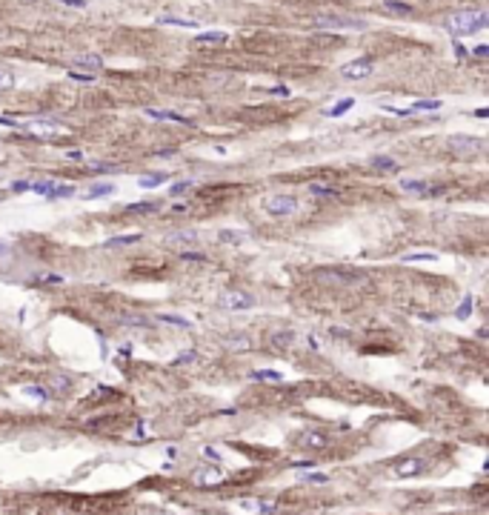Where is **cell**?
Returning a JSON list of instances; mask_svg holds the SVG:
<instances>
[{
    "mask_svg": "<svg viewBox=\"0 0 489 515\" xmlns=\"http://www.w3.org/2000/svg\"><path fill=\"white\" fill-rule=\"evenodd\" d=\"M0 126H11V129H20V123H17V120H11V117H0Z\"/></svg>",
    "mask_w": 489,
    "mask_h": 515,
    "instance_id": "bcb514c9",
    "label": "cell"
},
{
    "mask_svg": "<svg viewBox=\"0 0 489 515\" xmlns=\"http://www.w3.org/2000/svg\"><path fill=\"white\" fill-rule=\"evenodd\" d=\"M195 481H197L200 487H215L217 481H223V472H220V469H217L215 464H212L209 469H200V472L195 475Z\"/></svg>",
    "mask_w": 489,
    "mask_h": 515,
    "instance_id": "7c38bea8",
    "label": "cell"
},
{
    "mask_svg": "<svg viewBox=\"0 0 489 515\" xmlns=\"http://www.w3.org/2000/svg\"><path fill=\"white\" fill-rule=\"evenodd\" d=\"M255 304H258L255 295L240 292V289H229V292H223V295L217 298V307L226 309V312H246V309H252Z\"/></svg>",
    "mask_w": 489,
    "mask_h": 515,
    "instance_id": "277c9868",
    "label": "cell"
},
{
    "mask_svg": "<svg viewBox=\"0 0 489 515\" xmlns=\"http://www.w3.org/2000/svg\"><path fill=\"white\" fill-rule=\"evenodd\" d=\"M26 395H34V398H40V401L52 398V395H49V389H46V387H26Z\"/></svg>",
    "mask_w": 489,
    "mask_h": 515,
    "instance_id": "74e56055",
    "label": "cell"
},
{
    "mask_svg": "<svg viewBox=\"0 0 489 515\" xmlns=\"http://www.w3.org/2000/svg\"><path fill=\"white\" fill-rule=\"evenodd\" d=\"M75 69H103V57L100 55H80L75 60Z\"/></svg>",
    "mask_w": 489,
    "mask_h": 515,
    "instance_id": "e0dca14e",
    "label": "cell"
},
{
    "mask_svg": "<svg viewBox=\"0 0 489 515\" xmlns=\"http://www.w3.org/2000/svg\"><path fill=\"white\" fill-rule=\"evenodd\" d=\"M192 189V181H178L169 186V198H181V195H186Z\"/></svg>",
    "mask_w": 489,
    "mask_h": 515,
    "instance_id": "f546056e",
    "label": "cell"
},
{
    "mask_svg": "<svg viewBox=\"0 0 489 515\" xmlns=\"http://www.w3.org/2000/svg\"><path fill=\"white\" fill-rule=\"evenodd\" d=\"M66 158H69V160H83V152H80V149H69Z\"/></svg>",
    "mask_w": 489,
    "mask_h": 515,
    "instance_id": "ee69618b",
    "label": "cell"
},
{
    "mask_svg": "<svg viewBox=\"0 0 489 515\" xmlns=\"http://www.w3.org/2000/svg\"><path fill=\"white\" fill-rule=\"evenodd\" d=\"M403 261L412 263V261H438V255L435 252H409V255H403Z\"/></svg>",
    "mask_w": 489,
    "mask_h": 515,
    "instance_id": "836d02e7",
    "label": "cell"
},
{
    "mask_svg": "<svg viewBox=\"0 0 489 515\" xmlns=\"http://www.w3.org/2000/svg\"><path fill=\"white\" fill-rule=\"evenodd\" d=\"M469 315H472V298L467 295L464 301H461V307L455 309V318H458V320H467Z\"/></svg>",
    "mask_w": 489,
    "mask_h": 515,
    "instance_id": "1f68e13d",
    "label": "cell"
},
{
    "mask_svg": "<svg viewBox=\"0 0 489 515\" xmlns=\"http://www.w3.org/2000/svg\"><path fill=\"white\" fill-rule=\"evenodd\" d=\"M29 189H32V192H37V195H49L52 189H55V183H52V181H37V183H32Z\"/></svg>",
    "mask_w": 489,
    "mask_h": 515,
    "instance_id": "e575fe53",
    "label": "cell"
},
{
    "mask_svg": "<svg viewBox=\"0 0 489 515\" xmlns=\"http://www.w3.org/2000/svg\"><path fill=\"white\" fill-rule=\"evenodd\" d=\"M160 323H169V326H178V329H189L192 323L186 318H181V315H169V312H163V315H158Z\"/></svg>",
    "mask_w": 489,
    "mask_h": 515,
    "instance_id": "603a6c76",
    "label": "cell"
},
{
    "mask_svg": "<svg viewBox=\"0 0 489 515\" xmlns=\"http://www.w3.org/2000/svg\"><path fill=\"white\" fill-rule=\"evenodd\" d=\"M423 458H403V461H398L395 467H392V475H398V478H415V475H421L423 472Z\"/></svg>",
    "mask_w": 489,
    "mask_h": 515,
    "instance_id": "8992f818",
    "label": "cell"
},
{
    "mask_svg": "<svg viewBox=\"0 0 489 515\" xmlns=\"http://www.w3.org/2000/svg\"><path fill=\"white\" fill-rule=\"evenodd\" d=\"M57 389H69V378H55V392Z\"/></svg>",
    "mask_w": 489,
    "mask_h": 515,
    "instance_id": "f6af8a7d",
    "label": "cell"
},
{
    "mask_svg": "<svg viewBox=\"0 0 489 515\" xmlns=\"http://www.w3.org/2000/svg\"><path fill=\"white\" fill-rule=\"evenodd\" d=\"M309 195H315V198H338V189L335 186H326V183H309Z\"/></svg>",
    "mask_w": 489,
    "mask_h": 515,
    "instance_id": "ac0fdd59",
    "label": "cell"
},
{
    "mask_svg": "<svg viewBox=\"0 0 489 515\" xmlns=\"http://www.w3.org/2000/svg\"><path fill=\"white\" fill-rule=\"evenodd\" d=\"M69 78L80 80V83H95V75H89V72H78V69H69Z\"/></svg>",
    "mask_w": 489,
    "mask_h": 515,
    "instance_id": "d590c367",
    "label": "cell"
},
{
    "mask_svg": "<svg viewBox=\"0 0 489 515\" xmlns=\"http://www.w3.org/2000/svg\"><path fill=\"white\" fill-rule=\"evenodd\" d=\"M269 343H272L275 349H286V346L292 343V332H278V335H272Z\"/></svg>",
    "mask_w": 489,
    "mask_h": 515,
    "instance_id": "f1b7e54d",
    "label": "cell"
},
{
    "mask_svg": "<svg viewBox=\"0 0 489 515\" xmlns=\"http://www.w3.org/2000/svg\"><path fill=\"white\" fill-rule=\"evenodd\" d=\"M57 3H63V6H72V9H83V6H86V0H57Z\"/></svg>",
    "mask_w": 489,
    "mask_h": 515,
    "instance_id": "b9f144b4",
    "label": "cell"
},
{
    "mask_svg": "<svg viewBox=\"0 0 489 515\" xmlns=\"http://www.w3.org/2000/svg\"><path fill=\"white\" fill-rule=\"evenodd\" d=\"M160 183H166V175H143V178L137 181V186H140V189H155V186H160Z\"/></svg>",
    "mask_w": 489,
    "mask_h": 515,
    "instance_id": "cb8c5ba5",
    "label": "cell"
},
{
    "mask_svg": "<svg viewBox=\"0 0 489 515\" xmlns=\"http://www.w3.org/2000/svg\"><path fill=\"white\" fill-rule=\"evenodd\" d=\"M158 201H143V204H129V212H158Z\"/></svg>",
    "mask_w": 489,
    "mask_h": 515,
    "instance_id": "4dcf8cb0",
    "label": "cell"
},
{
    "mask_svg": "<svg viewBox=\"0 0 489 515\" xmlns=\"http://www.w3.org/2000/svg\"><path fill=\"white\" fill-rule=\"evenodd\" d=\"M109 195H114V183H92L83 192V201H98V198H109Z\"/></svg>",
    "mask_w": 489,
    "mask_h": 515,
    "instance_id": "8fae6325",
    "label": "cell"
},
{
    "mask_svg": "<svg viewBox=\"0 0 489 515\" xmlns=\"http://www.w3.org/2000/svg\"><path fill=\"white\" fill-rule=\"evenodd\" d=\"M352 106H355V98H346V101H341L338 106H332V109H329V117H341V114L349 112Z\"/></svg>",
    "mask_w": 489,
    "mask_h": 515,
    "instance_id": "d6a6232c",
    "label": "cell"
},
{
    "mask_svg": "<svg viewBox=\"0 0 489 515\" xmlns=\"http://www.w3.org/2000/svg\"><path fill=\"white\" fill-rule=\"evenodd\" d=\"M238 507L246 510V513H269V510H272V504L258 501V498H238Z\"/></svg>",
    "mask_w": 489,
    "mask_h": 515,
    "instance_id": "9a60e30c",
    "label": "cell"
},
{
    "mask_svg": "<svg viewBox=\"0 0 489 515\" xmlns=\"http://www.w3.org/2000/svg\"><path fill=\"white\" fill-rule=\"evenodd\" d=\"M449 146L455 149V152L475 155V152H481V149H484V143H481L478 137H452V140H449Z\"/></svg>",
    "mask_w": 489,
    "mask_h": 515,
    "instance_id": "ba28073f",
    "label": "cell"
},
{
    "mask_svg": "<svg viewBox=\"0 0 489 515\" xmlns=\"http://www.w3.org/2000/svg\"><path fill=\"white\" fill-rule=\"evenodd\" d=\"M297 209H300V201H297L295 195L275 192V195L263 198V212H269L272 217H289V215H295Z\"/></svg>",
    "mask_w": 489,
    "mask_h": 515,
    "instance_id": "3957f363",
    "label": "cell"
},
{
    "mask_svg": "<svg viewBox=\"0 0 489 515\" xmlns=\"http://www.w3.org/2000/svg\"><path fill=\"white\" fill-rule=\"evenodd\" d=\"M252 378H255V381H269V384H281V381H284V372H278V369H258V372H252Z\"/></svg>",
    "mask_w": 489,
    "mask_h": 515,
    "instance_id": "44dd1931",
    "label": "cell"
},
{
    "mask_svg": "<svg viewBox=\"0 0 489 515\" xmlns=\"http://www.w3.org/2000/svg\"><path fill=\"white\" fill-rule=\"evenodd\" d=\"M203 455H206V458H215V461H220V452H217V449H212V446H206Z\"/></svg>",
    "mask_w": 489,
    "mask_h": 515,
    "instance_id": "7dc6e473",
    "label": "cell"
},
{
    "mask_svg": "<svg viewBox=\"0 0 489 515\" xmlns=\"http://www.w3.org/2000/svg\"><path fill=\"white\" fill-rule=\"evenodd\" d=\"M140 238H143L140 232H135V235H117V238H109L103 246H106V249H114V246H129V243H137Z\"/></svg>",
    "mask_w": 489,
    "mask_h": 515,
    "instance_id": "2e32d148",
    "label": "cell"
},
{
    "mask_svg": "<svg viewBox=\"0 0 489 515\" xmlns=\"http://www.w3.org/2000/svg\"><path fill=\"white\" fill-rule=\"evenodd\" d=\"M269 95H289V89H286V86H272V89H269Z\"/></svg>",
    "mask_w": 489,
    "mask_h": 515,
    "instance_id": "c3c4849f",
    "label": "cell"
},
{
    "mask_svg": "<svg viewBox=\"0 0 489 515\" xmlns=\"http://www.w3.org/2000/svg\"><path fill=\"white\" fill-rule=\"evenodd\" d=\"M472 55H478V57H489V46H475V49H472Z\"/></svg>",
    "mask_w": 489,
    "mask_h": 515,
    "instance_id": "7bdbcfd3",
    "label": "cell"
},
{
    "mask_svg": "<svg viewBox=\"0 0 489 515\" xmlns=\"http://www.w3.org/2000/svg\"><path fill=\"white\" fill-rule=\"evenodd\" d=\"M195 358H197V352H195V349H186L183 355L175 358V364H189V361H195Z\"/></svg>",
    "mask_w": 489,
    "mask_h": 515,
    "instance_id": "60d3db41",
    "label": "cell"
},
{
    "mask_svg": "<svg viewBox=\"0 0 489 515\" xmlns=\"http://www.w3.org/2000/svg\"><path fill=\"white\" fill-rule=\"evenodd\" d=\"M300 444L312 446V449H323V446H326V435H323V432H312V429H309V432H303V441H300Z\"/></svg>",
    "mask_w": 489,
    "mask_h": 515,
    "instance_id": "ffe728a7",
    "label": "cell"
},
{
    "mask_svg": "<svg viewBox=\"0 0 489 515\" xmlns=\"http://www.w3.org/2000/svg\"><path fill=\"white\" fill-rule=\"evenodd\" d=\"M34 281H37V284H63V275H37V278H34Z\"/></svg>",
    "mask_w": 489,
    "mask_h": 515,
    "instance_id": "8d00e7d4",
    "label": "cell"
},
{
    "mask_svg": "<svg viewBox=\"0 0 489 515\" xmlns=\"http://www.w3.org/2000/svg\"><path fill=\"white\" fill-rule=\"evenodd\" d=\"M220 240H223V243H243L246 235H243V232H235V229H223V232H220Z\"/></svg>",
    "mask_w": 489,
    "mask_h": 515,
    "instance_id": "83f0119b",
    "label": "cell"
},
{
    "mask_svg": "<svg viewBox=\"0 0 489 515\" xmlns=\"http://www.w3.org/2000/svg\"><path fill=\"white\" fill-rule=\"evenodd\" d=\"M309 23L320 32H346V29L361 32V29H366V20L352 17V14H335V11H320L315 17H309Z\"/></svg>",
    "mask_w": 489,
    "mask_h": 515,
    "instance_id": "7a4b0ae2",
    "label": "cell"
},
{
    "mask_svg": "<svg viewBox=\"0 0 489 515\" xmlns=\"http://www.w3.org/2000/svg\"><path fill=\"white\" fill-rule=\"evenodd\" d=\"M489 23V14L481 9H461V11H452L449 17L444 20V29L452 37H467V34H475V32H484Z\"/></svg>",
    "mask_w": 489,
    "mask_h": 515,
    "instance_id": "6da1fadb",
    "label": "cell"
},
{
    "mask_svg": "<svg viewBox=\"0 0 489 515\" xmlns=\"http://www.w3.org/2000/svg\"><path fill=\"white\" fill-rule=\"evenodd\" d=\"M409 109L412 112H435V109H441V101H415Z\"/></svg>",
    "mask_w": 489,
    "mask_h": 515,
    "instance_id": "d4e9b609",
    "label": "cell"
},
{
    "mask_svg": "<svg viewBox=\"0 0 489 515\" xmlns=\"http://www.w3.org/2000/svg\"><path fill=\"white\" fill-rule=\"evenodd\" d=\"M72 195H75V186L63 183V186H55V189L46 195V198H52V201H60V198H72Z\"/></svg>",
    "mask_w": 489,
    "mask_h": 515,
    "instance_id": "484cf974",
    "label": "cell"
},
{
    "mask_svg": "<svg viewBox=\"0 0 489 515\" xmlns=\"http://www.w3.org/2000/svg\"><path fill=\"white\" fill-rule=\"evenodd\" d=\"M226 32H197L195 34V43H223Z\"/></svg>",
    "mask_w": 489,
    "mask_h": 515,
    "instance_id": "7402d4cb",
    "label": "cell"
},
{
    "mask_svg": "<svg viewBox=\"0 0 489 515\" xmlns=\"http://www.w3.org/2000/svg\"><path fill=\"white\" fill-rule=\"evenodd\" d=\"M197 240H200V235L197 232H172V235H166V246H175V249H192V246H197Z\"/></svg>",
    "mask_w": 489,
    "mask_h": 515,
    "instance_id": "52a82bcc",
    "label": "cell"
},
{
    "mask_svg": "<svg viewBox=\"0 0 489 515\" xmlns=\"http://www.w3.org/2000/svg\"><path fill=\"white\" fill-rule=\"evenodd\" d=\"M181 261H186V263H192V261L195 263H206L209 258H206L203 252H197V249H183L181 252Z\"/></svg>",
    "mask_w": 489,
    "mask_h": 515,
    "instance_id": "4316f807",
    "label": "cell"
},
{
    "mask_svg": "<svg viewBox=\"0 0 489 515\" xmlns=\"http://www.w3.org/2000/svg\"><path fill=\"white\" fill-rule=\"evenodd\" d=\"M372 166L381 169V172H395L398 169V160L389 158V155H375V158H372Z\"/></svg>",
    "mask_w": 489,
    "mask_h": 515,
    "instance_id": "d6986e66",
    "label": "cell"
},
{
    "mask_svg": "<svg viewBox=\"0 0 489 515\" xmlns=\"http://www.w3.org/2000/svg\"><path fill=\"white\" fill-rule=\"evenodd\" d=\"M384 11H387V14H398V17H412V14H415V6L403 3V0H387V3H384Z\"/></svg>",
    "mask_w": 489,
    "mask_h": 515,
    "instance_id": "4fadbf2b",
    "label": "cell"
},
{
    "mask_svg": "<svg viewBox=\"0 0 489 515\" xmlns=\"http://www.w3.org/2000/svg\"><path fill=\"white\" fill-rule=\"evenodd\" d=\"M400 189L409 195H438V186H429L426 181H400Z\"/></svg>",
    "mask_w": 489,
    "mask_h": 515,
    "instance_id": "9c48e42d",
    "label": "cell"
},
{
    "mask_svg": "<svg viewBox=\"0 0 489 515\" xmlns=\"http://www.w3.org/2000/svg\"><path fill=\"white\" fill-rule=\"evenodd\" d=\"M369 75H372V57H358L352 63L341 66V78H346V80H364Z\"/></svg>",
    "mask_w": 489,
    "mask_h": 515,
    "instance_id": "5b68a950",
    "label": "cell"
},
{
    "mask_svg": "<svg viewBox=\"0 0 489 515\" xmlns=\"http://www.w3.org/2000/svg\"><path fill=\"white\" fill-rule=\"evenodd\" d=\"M11 86H14V75L6 72V69H0V89H11Z\"/></svg>",
    "mask_w": 489,
    "mask_h": 515,
    "instance_id": "f35d334b",
    "label": "cell"
},
{
    "mask_svg": "<svg viewBox=\"0 0 489 515\" xmlns=\"http://www.w3.org/2000/svg\"><path fill=\"white\" fill-rule=\"evenodd\" d=\"M146 117H152V120H175V123H183V126L195 123V120H189V117H183V114H178V112H166V109H146Z\"/></svg>",
    "mask_w": 489,
    "mask_h": 515,
    "instance_id": "30bf717a",
    "label": "cell"
},
{
    "mask_svg": "<svg viewBox=\"0 0 489 515\" xmlns=\"http://www.w3.org/2000/svg\"><path fill=\"white\" fill-rule=\"evenodd\" d=\"M29 186H32L29 181H14V183L9 186V189H11L14 195H20V192H29Z\"/></svg>",
    "mask_w": 489,
    "mask_h": 515,
    "instance_id": "ab89813d",
    "label": "cell"
},
{
    "mask_svg": "<svg viewBox=\"0 0 489 515\" xmlns=\"http://www.w3.org/2000/svg\"><path fill=\"white\" fill-rule=\"evenodd\" d=\"M3 252H6V243H0V255H3Z\"/></svg>",
    "mask_w": 489,
    "mask_h": 515,
    "instance_id": "681fc988",
    "label": "cell"
},
{
    "mask_svg": "<svg viewBox=\"0 0 489 515\" xmlns=\"http://www.w3.org/2000/svg\"><path fill=\"white\" fill-rule=\"evenodd\" d=\"M158 23H160V26H181V29H200V23H197V20L178 17V14H160Z\"/></svg>",
    "mask_w": 489,
    "mask_h": 515,
    "instance_id": "5bb4252c",
    "label": "cell"
}]
</instances>
